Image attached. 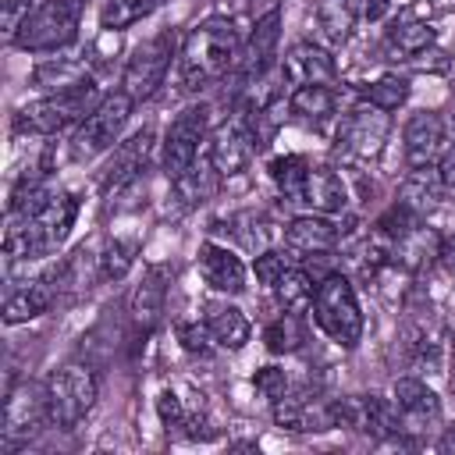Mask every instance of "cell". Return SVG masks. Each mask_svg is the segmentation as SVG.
I'll list each match as a JSON object with an SVG mask.
<instances>
[{
  "label": "cell",
  "instance_id": "cell-33",
  "mask_svg": "<svg viewBox=\"0 0 455 455\" xmlns=\"http://www.w3.org/2000/svg\"><path fill=\"white\" fill-rule=\"evenodd\" d=\"M281 302V309H302V306H313V295H316V277L306 270V267H288L281 274V281L270 288Z\"/></svg>",
  "mask_w": 455,
  "mask_h": 455
},
{
  "label": "cell",
  "instance_id": "cell-29",
  "mask_svg": "<svg viewBox=\"0 0 455 455\" xmlns=\"http://www.w3.org/2000/svg\"><path fill=\"white\" fill-rule=\"evenodd\" d=\"M444 181L437 174V167H412L398 188V203L405 210H412L416 217H427L441 199H444Z\"/></svg>",
  "mask_w": 455,
  "mask_h": 455
},
{
  "label": "cell",
  "instance_id": "cell-43",
  "mask_svg": "<svg viewBox=\"0 0 455 455\" xmlns=\"http://www.w3.org/2000/svg\"><path fill=\"white\" fill-rule=\"evenodd\" d=\"M36 11V0H4V14H0V25H4V39L14 43L25 18Z\"/></svg>",
  "mask_w": 455,
  "mask_h": 455
},
{
  "label": "cell",
  "instance_id": "cell-4",
  "mask_svg": "<svg viewBox=\"0 0 455 455\" xmlns=\"http://www.w3.org/2000/svg\"><path fill=\"white\" fill-rule=\"evenodd\" d=\"M100 395V377L89 363L71 359L64 366H57L46 377V398H50V427L57 430H75L89 409L96 405Z\"/></svg>",
  "mask_w": 455,
  "mask_h": 455
},
{
  "label": "cell",
  "instance_id": "cell-24",
  "mask_svg": "<svg viewBox=\"0 0 455 455\" xmlns=\"http://www.w3.org/2000/svg\"><path fill=\"white\" fill-rule=\"evenodd\" d=\"M302 206L309 213H331V217L345 213V206H348V185H345V178L331 164H313L309 167V178H306Z\"/></svg>",
  "mask_w": 455,
  "mask_h": 455
},
{
  "label": "cell",
  "instance_id": "cell-15",
  "mask_svg": "<svg viewBox=\"0 0 455 455\" xmlns=\"http://www.w3.org/2000/svg\"><path fill=\"white\" fill-rule=\"evenodd\" d=\"M277 43H281V7H270L267 14L256 18L249 39L242 43V57H238V68H235V78H238L242 89L259 85L267 78V71L277 60Z\"/></svg>",
  "mask_w": 455,
  "mask_h": 455
},
{
  "label": "cell",
  "instance_id": "cell-34",
  "mask_svg": "<svg viewBox=\"0 0 455 455\" xmlns=\"http://www.w3.org/2000/svg\"><path fill=\"white\" fill-rule=\"evenodd\" d=\"M363 100L391 114V110H398V107L409 100V78L398 75V71H387V75L373 78V82L363 89Z\"/></svg>",
  "mask_w": 455,
  "mask_h": 455
},
{
  "label": "cell",
  "instance_id": "cell-28",
  "mask_svg": "<svg viewBox=\"0 0 455 455\" xmlns=\"http://www.w3.org/2000/svg\"><path fill=\"white\" fill-rule=\"evenodd\" d=\"M334 110H338V92L331 85H320V82L295 85L291 96H288V114L299 124H309V128H320L323 121H331Z\"/></svg>",
  "mask_w": 455,
  "mask_h": 455
},
{
  "label": "cell",
  "instance_id": "cell-38",
  "mask_svg": "<svg viewBox=\"0 0 455 455\" xmlns=\"http://www.w3.org/2000/svg\"><path fill=\"white\" fill-rule=\"evenodd\" d=\"M156 416H160V423H164L167 434H188V419H192V412L185 409V402H181L171 387L160 391V398H156Z\"/></svg>",
  "mask_w": 455,
  "mask_h": 455
},
{
  "label": "cell",
  "instance_id": "cell-35",
  "mask_svg": "<svg viewBox=\"0 0 455 455\" xmlns=\"http://www.w3.org/2000/svg\"><path fill=\"white\" fill-rule=\"evenodd\" d=\"M135 256H139V238H110L103 245V252L96 256L100 259V277L121 281L135 267Z\"/></svg>",
  "mask_w": 455,
  "mask_h": 455
},
{
  "label": "cell",
  "instance_id": "cell-30",
  "mask_svg": "<svg viewBox=\"0 0 455 455\" xmlns=\"http://www.w3.org/2000/svg\"><path fill=\"white\" fill-rule=\"evenodd\" d=\"M363 14V0H320L316 4V28L331 46H341Z\"/></svg>",
  "mask_w": 455,
  "mask_h": 455
},
{
  "label": "cell",
  "instance_id": "cell-40",
  "mask_svg": "<svg viewBox=\"0 0 455 455\" xmlns=\"http://www.w3.org/2000/svg\"><path fill=\"white\" fill-rule=\"evenodd\" d=\"M231 224H235V235L242 238V245H245L249 252H263V249H267V238H270L267 228H270V224H267L259 213H238Z\"/></svg>",
  "mask_w": 455,
  "mask_h": 455
},
{
  "label": "cell",
  "instance_id": "cell-19",
  "mask_svg": "<svg viewBox=\"0 0 455 455\" xmlns=\"http://www.w3.org/2000/svg\"><path fill=\"white\" fill-rule=\"evenodd\" d=\"M444 149V121L437 110H412L402 128V153L409 171L412 167H434Z\"/></svg>",
  "mask_w": 455,
  "mask_h": 455
},
{
  "label": "cell",
  "instance_id": "cell-12",
  "mask_svg": "<svg viewBox=\"0 0 455 455\" xmlns=\"http://www.w3.org/2000/svg\"><path fill=\"white\" fill-rule=\"evenodd\" d=\"M153 146H156L153 128H139L135 135H128L124 142L114 146V153H110V160L103 164V174H100L103 199L124 196V192H132V188L142 185L146 167H149V156H153Z\"/></svg>",
  "mask_w": 455,
  "mask_h": 455
},
{
  "label": "cell",
  "instance_id": "cell-18",
  "mask_svg": "<svg viewBox=\"0 0 455 455\" xmlns=\"http://www.w3.org/2000/svg\"><path fill=\"white\" fill-rule=\"evenodd\" d=\"M441 245L444 235H437L430 224H423V217L416 224H409L391 245H387V263L405 270V274H423L434 263H441Z\"/></svg>",
  "mask_w": 455,
  "mask_h": 455
},
{
  "label": "cell",
  "instance_id": "cell-49",
  "mask_svg": "<svg viewBox=\"0 0 455 455\" xmlns=\"http://www.w3.org/2000/svg\"><path fill=\"white\" fill-rule=\"evenodd\" d=\"M231 4H245V0H231Z\"/></svg>",
  "mask_w": 455,
  "mask_h": 455
},
{
  "label": "cell",
  "instance_id": "cell-42",
  "mask_svg": "<svg viewBox=\"0 0 455 455\" xmlns=\"http://www.w3.org/2000/svg\"><path fill=\"white\" fill-rule=\"evenodd\" d=\"M284 270H288V256L277 252V249H263V252H256V259H252V274H256V281H259L263 288H274Z\"/></svg>",
  "mask_w": 455,
  "mask_h": 455
},
{
  "label": "cell",
  "instance_id": "cell-7",
  "mask_svg": "<svg viewBox=\"0 0 455 455\" xmlns=\"http://www.w3.org/2000/svg\"><path fill=\"white\" fill-rule=\"evenodd\" d=\"M132 110H135V100H132L124 89L103 92V100L75 124L71 156H75V160H92V156L114 149V146L121 142V132H124Z\"/></svg>",
  "mask_w": 455,
  "mask_h": 455
},
{
  "label": "cell",
  "instance_id": "cell-26",
  "mask_svg": "<svg viewBox=\"0 0 455 455\" xmlns=\"http://www.w3.org/2000/svg\"><path fill=\"white\" fill-rule=\"evenodd\" d=\"M430 46H434V28L427 18H419L412 11H402L398 18H391V25L384 32V50L395 60H412Z\"/></svg>",
  "mask_w": 455,
  "mask_h": 455
},
{
  "label": "cell",
  "instance_id": "cell-47",
  "mask_svg": "<svg viewBox=\"0 0 455 455\" xmlns=\"http://www.w3.org/2000/svg\"><path fill=\"white\" fill-rule=\"evenodd\" d=\"M437 448H441V451H455V423H451V427H444V434H441Z\"/></svg>",
  "mask_w": 455,
  "mask_h": 455
},
{
  "label": "cell",
  "instance_id": "cell-37",
  "mask_svg": "<svg viewBox=\"0 0 455 455\" xmlns=\"http://www.w3.org/2000/svg\"><path fill=\"white\" fill-rule=\"evenodd\" d=\"M203 196H206V171L192 167V171H185L181 178L171 181V196H167V199H174V210L185 213V210L199 206Z\"/></svg>",
  "mask_w": 455,
  "mask_h": 455
},
{
  "label": "cell",
  "instance_id": "cell-11",
  "mask_svg": "<svg viewBox=\"0 0 455 455\" xmlns=\"http://www.w3.org/2000/svg\"><path fill=\"white\" fill-rule=\"evenodd\" d=\"M259 142H256V132H252V121L245 114V107H238L228 121H220L213 132H210V149H206V164L217 178H235L242 174L252 156H256Z\"/></svg>",
  "mask_w": 455,
  "mask_h": 455
},
{
  "label": "cell",
  "instance_id": "cell-21",
  "mask_svg": "<svg viewBox=\"0 0 455 455\" xmlns=\"http://www.w3.org/2000/svg\"><path fill=\"white\" fill-rule=\"evenodd\" d=\"M196 263H199L203 281H206L213 291H220V295H238V291H245V263H242V256H238L235 249H228V245L206 238V242L199 245V252H196Z\"/></svg>",
  "mask_w": 455,
  "mask_h": 455
},
{
  "label": "cell",
  "instance_id": "cell-22",
  "mask_svg": "<svg viewBox=\"0 0 455 455\" xmlns=\"http://www.w3.org/2000/svg\"><path fill=\"white\" fill-rule=\"evenodd\" d=\"M164 302H167V267L153 263V267L142 274L139 288L132 291V306H128V320H132L135 338L153 334V327L160 323Z\"/></svg>",
  "mask_w": 455,
  "mask_h": 455
},
{
  "label": "cell",
  "instance_id": "cell-3",
  "mask_svg": "<svg viewBox=\"0 0 455 455\" xmlns=\"http://www.w3.org/2000/svg\"><path fill=\"white\" fill-rule=\"evenodd\" d=\"M313 320L316 327L341 348H355L363 338V309L355 299V288L345 274H323L316 281L313 295Z\"/></svg>",
  "mask_w": 455,
  "mask_h": 455
},
{
  "label": "cell",
  "instance_id": "cell-5",
  "mask_svg": "<svg viewBox=\"0 0 455 455\" xmlns=\"http://www.w3.org/2000/svg\"><path fill=\"white\" fill-rule=\"evenodd\" d=\"M181 53V36L174 28H160L156 36L142 39L132 57L124 60V71H121V89L142 103V100H153L160 92V85L167 82V71L171 64L178 60Z\"/></svg>",
  "mask_w": 455,
  "mask_h": 455
},
{
  "label": "cell",
  "instance_id": "cell-9",
  "mask_svg": "<svg viewBox=\"0 0 455 455\" xmlns=\"http://www.w3.org/2000/svg\"><path fill=\"white\" fill-rule=\"evenodd\" d=\"M203 142H210V107L206 103H188L174 114V121L164 132V142H160L164 174L174 181L185 171H192Z\"/></svg>",
  "mask_w": 455,
  "mask_h": 455
},
{
  "label": "cell",
  "instance_id": "cell-44",
  "mask_svg": "<svg viewBox=\"0 0 455 455\" xmlns=\"http://www.w3.org/2000/svg\"><path fill=\"white\" fill-rule=\"evenodd\" d=\"M437 174H441V181H444V188L448 192H455V139L451 142H444V149H441V156H437Z\"/></svg>",
  "mask_w": 455,
  "mask_h": 455
},
{
  "label": "cell",
  "instance_id": "cell-6",
  "mask_svg": "<svg viewBox=\"0 0 455 455\" xmlns=\"http://www.w3.org/2000/svg\"><path fill=\"white\" fill-rule=\"evenodd\" d=\"M85 4L89 0H43V4H36V11L25 18L14 46L25 53H57V50L71 46L78 36Z\"/></svg>",
  "mask_w": 455,
  "mask_h": 455
},
{
  "label": "cell",
  "instance_id": "cell-8",
  "mask_svg": "<svg viewBox=\"0 0 455 455\" xmlns=\"http://www.w3.org/2000/svg\"><path fill=\"white\" fill-rule=\"evenodd\" d=\"M50 427V398H46V380H21L7 387L4 398V427H0V451L11 455L36 441Z\"/></svg>",
  "mask_w": 455,
  "mask_h": 455
},
{
  "label": "cell",
  "instance_id": "cell-14",
  "mask_svg": "<svg viewBox=\"0 0 455 455\" xmlns=\"http://www.w3.org/2000/svg\"><path fill=\"white\" fill-rule=\"evenodd\" d=\"M274 423L295 434H323L334 430V398H323L316 387H288L274 402Z\"/></svg>",
  "mask_w": 455,
  "mask_h": 455
},
{
  "label": "cell",
  "instance_id": "cell-23",
  "mask_svg": "<svg viewBox=\"0 0 455 455\" xmlns=\"http://www.w3.org/2000/svg\"><path fill=\"white\" fill-rule=\"evenodd\" d=\"M281 75H284L288 82H295V85H306V82L331 85V82L338 78V64H334V57H331L323 46L302 39V43H295V46L284 53Z\"/></svg>",
  "mask_w": 455,
  "mask_h": 455
},
{
  "label": "cell",
  "instance_id": "cell-48",
  "mask_svg": "<svg viewBox=\"0 0 455 455\" xmlns=\"http://www.w3.org/2000/svg\"><path fill=\"white\" fill-rule=\"evenodd\" d=\"M448 366H451V380H455V338H451V352H448Z\"/></svg>",
  "mask_w": 455,
  "mask_h": 455
},
{
  "label": "cell",
  "instance_id": "cell-20",
  "mask_svg": "<svg viewBox=\"0 0 455 455\" xmlns=\"http://www.w3.org/2000/svg\"><path fill=\"white\" fill-rule=\"evenodd\" d=\"M60 302V281H57V267L25 281L21 288H14L7 299H4V323L14 327V323H28L43 313H50V306Z\"/></svg>",
  "mask_w": 455,
  "mask_h": 455
},
{
  "label": "cell",
  "instance_id": "cell-1",
  "mask_svg": "<svg viewBox=\"0 0 455 455\" xmlns=\"http://www.w3.org/2000/svg\"><path fill=\"white\" fill-rule=\"evenodd\" d=\"M242 57V32L231 18L210 14L188 28L178 53V78L185 92H199L238 68Z\"/></svg>",
  "mask_w": 455,
  "mask_h": 455
},
{
  "label": "cell",
  "instance_id": "cell-36",
  "mask_svg": "<svg viewBox=\"0 0 455 455\" xmlns=\"http://www.w3.org/2000/svg\"><path fill=\"white\" fill-rule=\"evenodd\" d=\"M156 7V0H103V14H100V25L107 32H124L132 28L135 21L149 18Z\"/></svg>",
  "mask_w": 455,
  "mask_h": 455
},
{
  "label": "cell",
  "instance_id": "cell-46",
  "mask_svg": "<svg viewBox=\"0 0 455 455\" xmlns=\"http://www.w3.org/2000/svg\"><path fill=\"white\" fill-rule=\"evenodd\" d=\"M441 263H444V270L455 277V235L444 238V245H441Z\"/></svg>",
  "mask_w": 455,
  "mask_h": 455
},
{
  "label": "cell",
  "instance_id": "cell-27",
  "mask_svg": "<svg viewBox=\"0 0 455 455\" xmlns=\"http://www.w3.org/2000/svg\"><path fill=\"white\" fill-rule=\"evenodd\" d=\"M85 82H92V71L82 57H46L32 68V85L43 92H68Z\"/></svg>",
  "mask_w": 455,
  "mask_h": 455
},
{
  "label": "cell",
  "instance_id": "cell-25",
  "mask_svg": "<svg viewBox=\"0 0 455 455\" xmlns=\"http://www.w3.org/2000/svg\"><path fill=\"white\" fill-rule=\"evenodd\" d=\"M203 320H206V327H210L217 348L238 352V348H245L249 338H252V327H249L245 313H242L235 302H228V299H206V302H203Z\"/></svg>",
  "mask_w": 455,
  "mask_h": 455
},
{
  "label": "cell",
  "instance_id": "cell-45",
  "mask_svg": "<svg viewBox=\"0 0 455 455\" xmlns=\"http://www.w3.org/2000/svg\"><path fill=\"white\" fill-rule=\"evenodd\" d=\"M363 14H366L370 21H380V18L387 14V0H363Z\"/></svg>",
  "mask_w": 455,
  "mask_h": 455
},
{
  "label": "cell",
  "instance_id": "cell-13",
  "mask_svg": "<svg viewBox=\"0 0 455 455\" xmlns=\"http://www.w3.org/2000/svg\"><path fill=\"white\" fill-rule=\"evenodd\" d=\"M334 423L359 430L373 441H391L402 437V423L395 412V402L380 398V395H345L334 398Z\"/></svg>",
  "mask_w": 455,
  "mask_h": 455
},
{
  "label": "cell",
  "instance_id": "cell-16",
  "mask_svg": "<svg viewBox=\"0 0 455 455\" xmlns=\"http://www.w3.org/2000/svg\"><path fill=\"white\" fill-rule=\"evenodd\" d=\"M341 238L345 228L331 213H299L284 228V249L295 259H323L341 245Z\"/></svg>",
  "mask_w": 455,
  "mask_h": 455
},
{
  "label": "cell",
  "instance_id": "cell-2",
  "mask_svg": "<svg viewBox=\"0 0 455 455\" xmlns=\"http://www.w3.org/2000/svg\"><path fill=\"white\" fill-rule=\"evenodd\" d=\"M103 96L96 92V78L78 85V89H68V92H46L32 103H21L11 117V128L18 135H57L71 124H78Z\"/></svg>",
  "mask_w": 455,
  "mask_h": 455
},
{
  "label": "cell",
  "instance_id": "cell-39",
  "mask_svg": "<svg viewBox=\"0 0 455 455\" xmlns=\"http://www.w3.org/2000/svg\"><path fill=\"white\" fill-rule=\"evenodd\" d=\"M178 341H181V348L188 352V355H199V359H206L210 352H213V334H210V327H206V320H185V323H178Z\"/></svg>",
  "mask_w": 455,
  "mask_h": 455
},
{
  "label": "cell",
  "instance_id": "cell-41",
  "mask_svg": "<svg viewBox=\"0 0 455 455\" xmlns=\"http://www.w3.org/2000/svg\"><path fill=\"white\" fill-rule=\"evenodd\" d=\"M252 387H256V395L259 398H267L270 405L291 387L288 384V370L284 366H274V363H267V366H259L256 373H252Z\"/></svg>",
  "mask_w": 455,
  "mask_h": 455
},
{
  "label": "cell",
  "instance_id": "cell-10",
  "mask_svg": "<svg viewBox=\"0 0 455 455\" xmlns=\"http://www.w3.org/2000/svg\"><path fill=\"white\" fill-rule=\"evenodd\" d=\"M387 132H391V114L363 100L359 107H352L341 117V124L334 132V153L345 160H355V164L373 160V156H380Z\"/></svg>",
  "mask_w": 455,
  "mask_h": 455
},
{
  "label": "cell",
  "instance_id": "cell-32",
  "mask_svg": "<svg viewBox=\"0 0 455 455\" xmlns=\"http://www.w3.org/2000/svg\"><path fill=\"white\" fill-rule=\"evenodd\" d=\"M309 167H313V164H309L302 153H284V156H274V160H270V178H274L277 192H281L288 203H295V206H302V192H306Z\"/></svg>",
  "mask_w": 455,
  "mask_h": 455
},
{
  "label": "cell",
  "instance_id": "cell-17",
  "mask_svg": "<svg viewBox=\"0 0 455 455\" xmlns=\"http://www.w3.org/2000/svg\"><path fill=\"white\" fill-rule=\"evenodd\" d=\"M391 402H395L402 434H427V430L441 427V398L434 395V387H427V380L398 377Z\"/></svg>",
  "mask_w": 455,
  "mask_h": 455
},
{
  "label": "cell",
  "instance_id": "cell-31",
  "mask_svg": "<svg viewBox=\"0 0 455 455\" xmlns=\"http://www.w3.org/2000/svg\"><path fill=\"white\" fill-rule=\"evenodd\" d=\"M263 345H267L270 355H291V352H299L306 345V320L295 309L277 313L263 327Z\"/></svg>",
  "mask_w": 455,
  "mask_h": 455
}]
</instances>
